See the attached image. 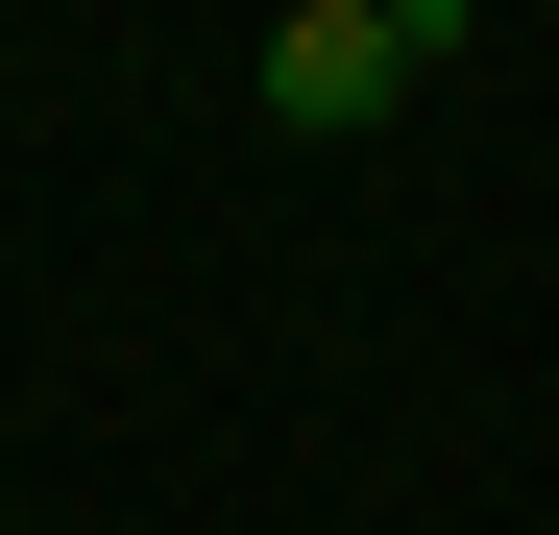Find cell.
Listing matches in <instances>:
<instances>
[{"instance_id": "obj_1", "label": "cell", "mask_w": 559, "mask_h": 535, "mask_svg": "<svg viewBox=\"0 0 559 535\" xmlns=\"http://www.w3.org/2000/svg\"><path fill=\"white\" fill-rule=\"evenodd\" d=\"M414 73H462V0H293V25H267V73H243V98L293 122V146H365V122L414 98Z\"/></svg>"}]
</instances>
